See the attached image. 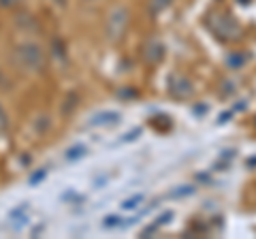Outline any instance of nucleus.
Wrapping results in <instances>:
<instances>
[{"label":"nucleus","mask_w":256,"mask_h":239,"mask_svg":"<svg viewBox=\"0 0 256 239\" xmlns=\"http://www.w3.org/2000/svg\"><path fill=\"white\" fill-rule=\"evenodd\" d=\"M139 132H141V128H134L128 137H124V141H134V139H139Z\"/></svg>","instance_id":"nucleus-17"},{"label":"nucleus","mask_w":256,"mask_h":239,"mask_svg":"<svg viewBox=\"0 0 256 239\" xmlns=\"http://www.w3.org/2000/svg\"><path fill=\"white\" fill-rule=\"evenodd\" d=\"M128 24H130V11L126 6H114L109 13H107V20H105V34H107V41L111 43H120L122 38L126 36V30H128Z\"/></svg>","instance_id":"nucleus-3"},{"label":"nucleus","mask_w":256,"mask_h":239,"mask_svg":"<svg viewBox=\"0 0 256 239\" xmlns=\"http://www.w3.org/2000/svg\"><path fill=\"white\" fill-rule=\"evenodd\" d=\"M207 26H210L212 34L222 43H237L244 36L242 24L235 18H230L228 13H212L207 18Z\"/></svg>","instance_id":"nucleus-1"},{"label":"nucleus","mask_w":256,"mask_h":239,"mask_svg":"<svg viewBox=\"0 0 256 239\" xmlns=\"http://www.w3.org/2000/svg\"><path fill=\"white\" fill-rule=\"evenodd\" d=\"M207 111V107L205 105H198V107H194V114H205Z\"/></svg>","instance_id":"nucleus-19"},{"label":"nucleus","mask_w":256,"mask_h":239,"mask_svg":"<svg viewBox=\"0 0 256 239\" xmlns=\"http://www.w3.org/2000/svg\"><path fill=\"white\" fill-rule=\"evenodd\" d=\"M102 226L105 228H120L122 226V218L120 216H107L105 222H102Z\"/></svg>","instance_id":"nucleus-13"},{"label":"nucleus","mask_w":256,"mask_h":239,"mask_svg":"<svg viewBox=\"0 0 256 239\" xmlns=\"http://www.w3.org/2000/svg\"><path fill=\"white\" fill-rule=\"evenodd\" d=\"M86 154H88V148H86V146H73V148H68L66 152H64V160L73 162V160H79V158H84Z\"/></svg>","instance_id":"nucleus-9"},{"label":"nucleus","mask_w":256,"mask_h":239,"mask_svg":"<svg viewBox=\"0 0 256 239\" xmlns=\"http://www.w3.org/2000/svg\"><path fill=\"white\" fill-rule=\"evenodd\" d=\"M41 180H45V171H36V173L30 178V184H32V186H36Z\"/></svg>","instance_id":"nucleus-15"},{"label":"nucleus","mask_w":256,"mask_h":239,"mask_svg":"<svg viewBox=\"0 0 256 239\" xmlns=\"http://www.w3.org/2000/svg\"><path fill=\"white\" fill-rule=\"evenodd\" d=\"M171 218H173V212H164L162 216H158V220H156V226H160V224H169Z\"/></svg>","instance_id":"nucleus-14"},{"label":"nucleus","mask_w":256,"mask_h":239,"mask_svg":"<svg viewBox=\"0 0 256 239\" xmlns=\"http://www.w3.org/2000/svg\"><path fill=\"white\" fill-rule=\"evenodd\" d=\"M120 122V114L116 111H100V114L92 116V120L88 122V126H111V124H118Z\"/></svg>","instance_id":"nucleus-7"},{"label":"nucleus","mask_w":256,"mask_h":239,"mask_svg":"<svg viewBox=\"0 0 256 239\" xmlns=\"http://www.w3.org/2000/svg\"><path fill=\"white\" fill-rule=\"evenodd\" d=\"M230 118H233V111H224V114L220 116V120H218V124H224V122H228Z\"/></svg>","instance_id":"nucleus-16"},{"label":"nucleus","mask_w":256,"mask_h":239,"mask_svg":"<svg viewBox=\"0 0 256 239\" xmlns=\"http://www.w3.org/2000/svg\"><path fill=\"white\" fill-rule=\"evenodd\" d=\"M237 2H239V4H244V6H246V4H250V2H252V0H237Z\"/></svg>","instance_id":"nucleus-20"},{"label":"nucleus","mask_w":256,"mask_h":239,"mask_svg":"<svg viewBox=\"0 0 256 239\" xmlns=\"http://www.w3.org/2000/svg\"><path fill=\"white\" fill-rule=\"evenodd\" d=\"M28 210H30V205H28V203H24V205L13 207V210L9 212L6 220H9L11 230H22L24 226L28 224Z\"/></svg>","instance_id":"nucleus-6"},{"label":"nucleus","mask_w":256,"mask_h":239,"mask_svg":"<svg viewBox=\"0 0 256 239\" xmlns=\"http://www.w3.org/2000/svg\"><path fill=\"white\" fill-rule=\"evenodd\" d=\"M256 164V158H252V160H248V166H254Z\"/></svg>","instance_id":"nucleus-22"},{"label":"nucleus","mask_w":256,"mask_h":239,"mask_svg":"<svg viewBox=\"0 0 256 239\" xmlns=\"http://www.w3.org/2000/svg\"><path fill=\"white\" fill-rule=\"evenodd\" d=\"M54 2H56V4H62V6H64V4H66V0H54Z\"/></svg>","instance_id":"nucleus-21"},{"label":"nucleus","mask_w":256,"mask_h":239,"mask_svg":"<svg viewBox=\"0 0 256 239\" xmlns=\"http://www.w3.org/2000/svg\"><path fill=\"white\" fill-rule=\"evenodd\" d=\"M15 60H18V64L24 70H28V73H41L47 64L43 47L38 43H32V41L18 45V50H15Z\"/></svg>","instance_id":"nucleus-2"},{"label":"nucleus","mask_w":256,"mask_h":239,"mask_svg":"<svg viewBox=\"0 0 256 239\" xmlns=\"http://www.w3.org/2000/svg\"><path fill=\"white\" fill-rule=\"evenodd\" d=\"M143 201H146V196H143V194H134V196L126 198V201L122 203V210H126V212L130 210V212H132V210H137V207H139Z\"/></svg>","instance_id":"nucleus-12"},{"label":"nucleus","mask_w":256,"mask_h":239,"mask_svg":"<svg viewBox=\"0 0 256 239\" xmlns=\"http://www.w3.org/2000/svg\"><path fill=\"white\" fill-rule=\"evenodd\" d=\"M194 192H196V186H190V184H186V186L175 188L169 196H171V198H184V196H190V194H194Z\"/></svg>","instance_id":"nucleus-10"},{"label":"nucleus","mask_w":256,"mask_h":239,"mask_svg":"<svg viewBox=\"0 0 256 239\" xmlns=\"http://www.w3.org/2000/svg\"><path fill=\"white\" fill-rule=\"evenodd\" d=\"M22 2V0H0V4H4V6H11V9H13V6H18Z\"/></svg>","instance_id":"nucleus-18"},{"label":"nucleus","mask_w":256,"mask_h":239,"mask_svg":"<svg viewBox=\"0 0 256 239\" xmlns=\"http://www.w3.org/2000/svg\"><path fill=\"white\" fill-rule=\"evenodd\" d=\"M169 94L173 98L178 100H186V98H192V94H194V86L188 77L184 75H171L169 77Z\"/></svg>","instance_id":"nucleus-4"},{"label":"nucleus","mask_w":256,"mask_h":239,"mask_svg":"<svg viewBox=\"0 0 256 239\" xmlns=\"http://www.w3.org/2000/svg\"><path fill=\"white\" fill-rule=\"evenodd\" d=\"M171 2H173V0H150V13H152V15L162 13Z\"/></svg>","instance_id":"nucleus-11"},{"label":"nucleus","mask_w":256,"mask_h":239,"mask_svg":"<svg viewBox=\"0 0 256 239\" xmlns=\"http://www.w3.org/2000/svg\"><path fill=\"white\" fill-rule=\"evenodd\" d=\"M164 56H166V47L162 41H158V38H150V41L143 45V60H146L150 66L160 64V62L164 60Z\"/></svg>","instance_id":"nucleus-5"},{"label":"nucleus","mask_w":256,"mask_h":239,"mask_svg":"<svg viewBox=\"0 0 256 239\" xmlns=\"http://www.w3.org/2000/svg\"><path fill=\"white\" fill-rule=\"evenodd\" d=\"M248 56L246 52H230L228 56H226V64H228V68H233V70H237V68H244L246 66V62H248Z\"/></svg>","instance_id":"nucleus-8"}]
</instances>
